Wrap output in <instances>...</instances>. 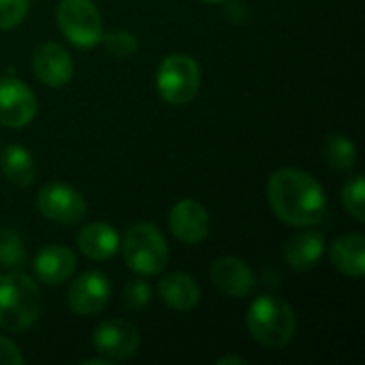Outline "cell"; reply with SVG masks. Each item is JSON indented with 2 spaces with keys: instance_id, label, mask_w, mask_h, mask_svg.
<instances>
[{
  "instance_id": "1",
  "label": "cell",
  "mask_w": 365,
  "mask_h": 365,
  "mask_svg": "<svg viewBox=\"0 0 365 365\" xmlns=\"http://www.w3.org/2000/svg\"><path fill=\"white\" fill-rule=\"evenodd\" d=\"M265 192L274 216L289 227H317L325 218V188L304 169H276L267 180Z\"/></svg>"
},
{
  "instance_id": "2",
  "label": "cell",
  "mask_w": 365,
  "mask_h": 365,
  "mask_svg": "<svg viewBox=\"0 0 365 365\" xmlns=\"http://www.w3.org/2000/svg\"><path fill=\"white\" fill-rule=\"evenodd\" d=\"M246 327L255 342L265 349L280 351L295 338L297 314L284 297L263 293L250 304L246 312Z\"/></svg>"
},
{
  "instance_id": "3",
  "label": "cell",
  "mask_w": 365,
  "mask_h": 365,
  "mask_svg": "<svg viewBox=\"0 0 365 365\" xmlns=\"http://www.w3.org/2000/svg\"><path fill=\"white\" fill-rule=\"evenodd\" d=\"M41 314V291L36 280L21 272L0 276V329L6 334L28 331Z\"/></svg>"
},
{
  "instance_id": "4",
  "label": "cell",
  "mask_w": 365,
  "mask_h": 365,
  "mask_svg": "<svg viewBox=\"0 0 365 365\" xmlns=\"http://www.w3.org/2000/svg\"><path fill=\"white\" fill-rule=\"evenodd\" d=\"M120 250L126 267L137 276H158L169 261V244L163 231L152 222H135L128 227Z\"/></svg>"
},
{
  "instance_id": "5",
  "label": "cell",
  "mask_w": 365,
  "mask_h": 365,
  "mask_svg": "<svg viewBox=\"0 0 365 365\" xmlns=\"http://www.w3.org/2000/svg\"><path fill=\"white\" fill-rule=\"evenodd\" d=\"M201 88V66L190 53H169L156 71V92L169 105H188Z\"/></svg>"
},
{
  "instance_id": "6",
  "label": "cell",
  "mask_w": 365,
  "mask_h": 365,
  "mask_svg": "<svg viewBox=\"0 0 365 365\" xmlns=\"http://www.w3.org/2000/svg\"><path fill=\"white\" fill-rule=\"evenodd\" d=\"M56 21L62 36L79 49L101 45L105 34L103 15L94 0H60L56 9Z\"/></svg>"
},
{
  "instance_id": "7",
  "label": "cell",
  "mask_w": 365,
  "mask_h": 365,
  "mask_svg": "<svg viewBox=\"0 0 365 365\" xmlns=\"http://www.w3.org/2000/svg\"><path fill=\"white\" fill-rule=\"evenodd\" d=\"M34 205L43 218L64 227L79 225L88 216V203L83 195L66 182H47L41 186Z\"/></svg>"
},
{
  "instance_id": "8",
  "label": "cell",
  "mask_w": 365,
  "mask_h": 365,
  "mask_svg": "<svg viewBox=\"0 0 365 365\" xmlns=\"http://www.w3.org/2000/svg\"><path fill=\"white\" fill-rule=\"evenodd\" d=\"M92 346L101 357L109 359L111 364L126 361L139 353L141 334L133 323L124 319H109L96 325L92 334Z\"/></svg>"
},
{
  "instance_id": "9",
  "label": "cell",
  "mask_w": 365,
  "mask_h": 365,
  "mask_svg": "<svg viewBox=\"0 0 365 365\" xmlns=\"http://www.w3.org/2000/svg\"><path fill=\"white\" fill-rule=\"evenodd\" d=\"M38 111L36 94L13 75L0 77V124L13 130L26 128Z\"/></svg>"
},
{
  "instance_id": "10",
  "label": "cell",
  "mask_w": 365,
  "mask_h": 365,
  "mask_svg": "<svg viewBox=\"0 0 365 365\" xmlns=\"http://www.w3.org/2000/svg\"><path fill=\"white\" fill-rule=\"evenodd\" d=\"M111 299V280L105 272L90 269L75 278L66 293V304L77 317H94L101 314Z\"/></svg>"
},
{
  "instance_id": "11",
  "label": "cell",
  "mask_w": 365,
  "mask_h": 365,
  "mask_svg": "<svg viewBox=\"0 0 365 365\" xmlns=\"http://www.w3.org/2000/svg\"><path fill=\"white\" fill-rule=\"evenodd\" d=\"M32 73L47 88H62L73 79L75 62L60 43L45 41L32 53Z\"/></svg>"
},
{
  "instance_id": "12",
  "label": "cell",
  "mask_w": 365,
  "mask_h": 365,
  "mask_svg": "<svg viewBox=\"0 0 365 365\" xmlns=\"http://www.w3.org/2000/svg\"><path fill=\"white\" fill-rule=\"evenodd\" d=\"M210 227H212L210 212L205 210L203 203L195 199H182L169 212L171 235L186 246L201 244L210 235Z\"/></svg>"
},
{
  "instance_id": "13",
  "label": "cell",
  "mask_w": 365,
  "mask_h": 365,
  "mask_svg": "<svg viewBox=\"0 0 365 365\" xmlns=\"http://www.w3.org/2000/svg\"><path fill=\"white\" fill-rule=\"evenodd\" d=\"M210 280L220 293L235 299L248 297L257 287V276L252 267L240 257L216 259L210 267Z\"/></svg>"
},
{
  "instance_id": "14",
  "label": "cell",
  "mask_w": 365,
  "mask_h": 365,
  "mask_svg": "<svg viewBox=\"0 0 365 365\" xmlns=\"http://www.w3.org/2000/svg\"><path fill=\"white\" fill-rule=\"evenodd\" d=\"M77 272V255L68 246L49 244L32 259V274L41 284L58 287L71 280Z\"/></svg>"
},
{
  "instance_id": "15",
  "label": "cell",
  "mask_w": 365,
  "mask_h": 365,
  "mask_svg": "<svg viewBox=\"0 0 365 365\" xmlns=\"http://www.w3.org/2000/svg\"><path fill=\"white\" fill-rule=\"evenodd\" d=\"M325 235L312 227H304V231H297L287 240L282 257L293 272H308L319 265L325 255Z\"/></svg>"
},
{
  "instance_id": "16",
  "label": "cell",
  "mask_w": 365,
  "mask_h": 365,
  "mask_svg": "<svg viewBox=\"0 0 365 365\" xmlns=\"http://www.w3.org/2000/svg\"><path fill=\"white\" fill-rule=\"evenodd\" d=\"M156 291H158L160 299L165 302V306H169L175 312H190L201 302L199 282L184 272H173V274L163 276L158 280Z\"/></svg>"
},
{
  "instance_id": "17",
  "label": "cell",
  "mask_w": 365,
  "mask_h": 365,
  "mask_svg": "<svg viewBox=\"0 0 365 365\" xmlns=\"http://www.w3.org/2000/svg\"><path fill=\"white\" fill-rule=\"evenodd\" d=\"M77 248L90 261H109L120 250V233L113 225L90 222L79 229Z\"/></svg>"
},
{
  "instance_id": "18",
  "label": "cell",
  "mask_w": 365,
  "mask_h": 365,
  "mask_svg": "<svg viewBox=\"0 0 365 365\" xmlns=\"http://www.w3.org/2000/svg\"><path fill=\"white\" fill-rule=\"evenodd\" d=\"M329 261L331 265L353 278L361 280L365 274V237L361 233H346L331 242L329 246Z\"/></svg>"
},
{
  "instance_id": "19",
  "label": "cell",
  "mask_w": 365,
  "mask_h": 365,
  "mask_svg": "<svg viewBox=\"0 0 365 365\" xmlns=\"http://www.w3.org/2000/svg\"><path fill=\"white\" fill-rule=\"evenodd\" d=\"M0 171L4 180L17 188H28L36 180L34 156L19 143H11L0 152Z\"/></svg>"
},
{
  "instance_id": "20",
  "label": "cell",
  "mask_w": 365,
  "mask_h": 365,
  "mask_svg": "<svg viewBox=\"0 0 365 365\" xmlns=\"http://www.w3.org/2000/svg\"><path fill=\"white\" fill-rule=\"evenodd\" d=\"M325 160L338 171H353L357 165V145L346 135H329L325 141Z\"/></svg>"
},
{
  "instance_id": "21",
  "label": "cell",
  "mask_w": 365,
  "mask_h": 365,
  "mask_svg": "<svg viewBox=\"0 0 365 365\" xmlns=\"http://www.w3.org/2000/svg\"><path fill=\"white\" fill-rule=\"evenodd\" d=\"M26 265V246L15 229H0V267L4 272H19Z\"/></svg>"
},
{
  "instance_id": "22",
  "label": "cell",
  "mask_w": 365,
  "mask_h": 365,
  "mask_svg": "<svg viewBox=\"0 0 365 365\" xmlns=\"http://www.w3.org/2000/svg\"><path fill=\"white\" fill-rule=\"evenodd\" d=\"M342 205L346 210V214L357 220V222H365V182L364 175H351L344 186H342Z\"/></svg>"
},
{
  "instance_id": "23",
  "label": "cell",
  "mask_w": 365,
  "mask_h": 365,
  "mask_svg": "<svg viewBox=\"0 0 365 365\" xmlns=\"http://www.w3.org/2000/svg\"><path fill=\"white\" fill-rule=\"evenodd\" d=\"M101 45L113 56V58H130L139 51V38L128 32V30H111L107 34H103Z\"/></svg>"
},
{
  "instance_id": "24",
  "label": "cell",
  "mask_w": 365,
  "mask_h": 365,
  "mask_svg": "<svg viewBox=\"0 0 365 365\" xmlns=\"http://www.w3.org/2000/svg\"><path fill=\"white\" fill-rule=\"evenodd\" d=\"M30 0H0V30H15L28 15Z\"/></svg>"
},
{
  "instance_id": "25",
  "label": "cell",
  "mask_w": 365,
  "mask_h": 365,
  "mask_svg": "<svg viewBox=\"0 0 365 365\" xmlns=\"http://www.w3.org/2000/svg\"><path fill=\"white\" fill-rule=\"evenodd\" d=\"M152 297H154L152 287H150L145 280H141V278L128 282L126 289H124V304H126L128 308H133V310H143V308H148L150 302H152Z\"/></svg>"
},
{
  "instance_id": "26",
  "label": "cell",
  "mask_w": 365,
  "mask_h": 365,
  "mask_svg": "<svg viewBox=\"0 0 365 365\" xmlns=\"http://www.w3.org/2000/svg\"><path fill=\"white\" fill-rule=\"evenodd\" d=\"M24 361L26 357L21 355L17 344L0 334V365H21Z\"/></svg>"
},
{
  "instance_id": "27",
  "label": "cell",
  "mask_w": 365,
  "mask_h": 365,
  "mask_svg": "<svg viewBox=\"0 0 365 365\" xmlns=\"http://www.w3.org/2000/svg\"><path fill=\"white\" fill-rule=\"evenodd\" d=\"M222 15L231 24H244L248 19V4L244 0H222Z\"/></svg>"
},
{
  "instance_id": "28",
  "label": "cell",
  "mask_w": 365,
  "mask_h": 365,
  "mask_svg": "<svg viewBox=\"0 0 365 365\" xmlns=\"http://www.w3.org/2000/svg\"><path fill=\"white\" fill-rule=\"evenodd\" d=\"M216 365H248V361L237 355H222L216 359Z\"/></svg>"
},
{
  "instance_id": "29",
  "label": "cell",
  "mask_w": 365,
  "mask_h": 365,
  "mask_svg": "<svg viewBox=\"0 0 365 365\" xmlns=\"http://www.w3.org/2000/svg\"><path fill=\"white\" fill-rule=\"evenodd\" d=\"M81 364L83 365H113L111 361H109V359H105V357H101V355H98V359H83Z\"/></svg>"
},
{
  "instance_id": "30",
  "label": "cell",
  "mask_w": 365,
  "mask_h": 365,
  "mask_svg": "<svg viewBox=\"0 0 365 365\" xmlns=\"http://www.w3.org/2000/svg\"><path fill=\"white\" fill-rule=\"evenodd\" d=\"M203 2H222V0H203Z\"/></svg>"
},
{
  "instance_id": "31",
  "label": "cell",
  "mask_w": 365,
  "mask_h": 365,
  "mask_svg": "<svg viewBox=\"0 0 365 365\" xmlns=\"http://www.w3.org/2000/svg\"><path fill=\"white\" fill-rule=\"evenodd\" d=\"M2 274H4V269H2V267H0V276H2Z\"/></svg>"
}]
</instances>
